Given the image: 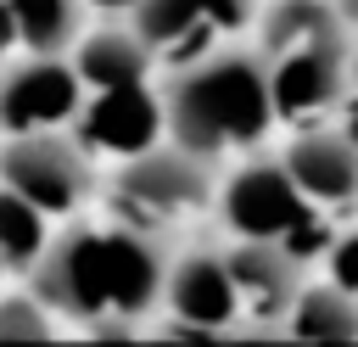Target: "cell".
Returning a JSON list of instances; mask_svg holds the SVG:
<instances>
[{
	"label": "cell",
	"instance_id": "8992f818",
	"mask_svg": "<svg viewBox=\"0 0 358 347\" xmlns=\"http://www.w3.org/2000/svg\"><path fill=\"white\" fill-rule=\"evenodd\" d=\"M224 269L235 285V308H241V336H280V319L291 308V297L308 280V257H296L280 241H257V235H229L224 246Z\"/></svg>",
	"mask_w": 358,
	"mask_h": 347
},
{
	"label": "cell",
	"instance_id": "cb8c5ba5",
	"mask_svg": "<svg viewBox=\"0 0 358 347\" xmlns=\"http://www.w3.org/2000/svg\"><path fill=\"white\" fill-rule=\"evenodd\" d=\"M0 274H6V263H0Z\"/></svg>",
	"mask_w": 358,
	"mask_h": 347
},
{
	"label": "cell",
	"instance_id": "5bb4252c",
	"mask_svg": "<svg viewBox=\"0 0 358 347\" xmlns=\"http://www.w3.org/2000/svg\"><path fill=\"white\" fill-rule=\"evenodd\" d=\"M151 50L134 28H95L84 39H73V73L84 78V90H112V84H140L151 78Z\"/></svg>",
	"mask_w": 358,
	"mask_h": 347
},
{
	"label": "cell",
	"instance_id": "7402d4cb",
	"mask_svg": "<svg viewBox=\"0 0 358 347\" xmlns=\"http://www.w3.org/2000/svg\"><path fill=\"white\" fill-rule=\"evenodd\" d=\"M78 6H95V11H129L134 0H78Z\"/></svg>",
	"mask_w": 358,
	"mask_h": 347
},
{
	"label": "cell",
	"instance_id": "9c48e42d",
	"mask_svg": "<svg viewBox=\"0 0 358 347\" xmlns=\"http://www.w3.org/2000/svg\"><path fill=\"white\" fill-rule=\"evenodd\" d=\"M285 179L296 185V196L319 213H352L358 207V140L347 129H330V123H302L280 157Z\"/></svg>",
	"mask_w": 358,
	"mask_h": 347
},
{
	"label": "cell",
	"instance_id": "d4e9b609",
	"mask_svg": "<svg viewBox=\"0 0 358 347\" xmlns=\"http://www.w3.org/2000/svg\"><path fill=\"white\" fill-rule=\"evenodd\" d=\"M0 62H6V56H0Z\"/></svg>",
	"mask_w": 358,
	"mask_h": 347
},
{
	"label": "cell",
	"instance_id": "d6986e66",
	"mask_svg": "<svg viewBox=\"0 0 358 347\" xmlns=\"http://www.w3.org/2000/svg\"><path fill=\"white\" fill-rule=\"evenodd\" d=\"M324 274H330L341 291H352V297H358V229L330 235V246H324Z\"/></svg>",
	"mask_w": 358,
	"mask_h": 347
},
{
	"label": "cell",
	"instance_id": "8fae6325",
	"mask_svg": "<svg viewBox=\"0 0 358 347\" xmlns=\"http://www.w3.org/2000/svg\"><path fill=\"white\" fill-rule=\"evenodd\" d=\"M78 146L84 151H101V157H134L145 146L162 140V95L140 78V84H112V90H95L84 106H78Z\"/></svg>",
	"mask_w": 358,
	"mask_h": 347
},
{
	"label": "cell",
	"instance_id": "30bf717a",
	"mask_svg": "<svg viewBox=\"0 0 358 347\" xmlns=\"http://www.w3.org/2000/svg\"><path fill=\"white\" fill-rule=\"evenodd\" d=\"M34 269L45 308L84 325H106V229H73L62 241H45Z\"/></svg>",
	"mask_w": 358,
	"mask_h": 347
},
{
	"label": "cell",
	"instance_id": "4fadbf2b",
	"mask_svg": "<svg viewBox=\"0 0 358 347\" xmlns=\"http://www.w3.org/2000/svg\"><path fill=\"white\" fill-rule=\"evenodd\" d=\"M129 28L145 39V50L151 56H162L168 67H179V62H196V56H207L224 34L207 22V11H201V0H134L129 6Z\"/></svg>",
	"mask_w": 358,
	"mask_h": 347
},
{
	"label": "cell",
	"instance_id": "2e32d148",
	"mask_svg": "<svg viewBox=\"0 0 358 347\" xmlns=\"http://www.w3.org/2000/svg\"><path fill=\"white\" fill-rule=\"evenodd\" d=\"M11 22H17V45L28 50H67L78 39L84 6L78 0H6Z\"/></svg>",
	"mask_w": 358,
	"mask_h": 347
},
{
	"label": "cell",
	"instance_id": "7a4b0ae2",
	"mask_svg": "<svg viewBox=\"0 0 358 347\" xmlns=\"http://www.w3.org/2000/svg\"><path fill=\"white\" fill-rule=\"evenodd\" d=\"M218 218H224L229 235L280 241V246H291L296 257L330 246L324 213L296 196V185L285 179V168H280L274 157H252L246 168H235V174L224 179V190H218Z\"/></svg>",
	"mask_w": 358,
	"mask_h": 347
},
{
	"label": "cell",
	"instance_id": "603a6c76",
	"mask_svg": "<svg viewBox=\"0 0 358 347\" xmlns=\"http://www.w3.org/2000/svg\"><path fill=\"white\" fill-rule=\"evenodd\" d=\"M330 6H336V11H341V17L352 22V28H358V0H330Z\"/></svg>",
	"mask_w": 358,
	"mask_h": 347
},
{
	"label": "cell",
	"instance_id": "e0dca14e",
	"mask_svg": "<svg viewBox=\"0 0 358 347\" xmlns=\"http://www.w3.org/2000/svg\"><path fill=\"white\" fill-rule=\"evenodd\" d=\"M45 213L34 201H22L17 190L0 185V263L6 269H34L45 252Z\"/></svg>",
	"mask_w": 358,
	"mask_h": 347
},
{
	"label": "cell",
	"instance_id": "7c38bea8",
	"mask_svg": "<svg viewBox=\"0 0 358 347\" xmlns=\"http://www.w3.org/2000/svg\"><path fill=\"white\" fill-rule=\"evenodd\" d=\"M162 274H168V257L151 229H134V224L106 229V319L129 325L151 313L162 302Z\"/></svg>",
	"mask_w": 358,
	"mask_h": 347
},
{
	"label": "cell",
	"instance_id": "9a60e30c",
	"mask_svg": "<svg viewBox=\"0 0 358 347\" xmlns=\"http://www.w3.org/2000/svg\"><path fill=\"white\" fill-rule=\"evenodd\" d=\"M280 336L291 341H358V297L341 291L330 274L324 280H302V291L291 297Z\"/></svg>",
	"mask_w": 358,
	"mask_h": 347
},
{
	"label": "cell",
	"instance_id": "277c9868",
	"mask_svg": "<svg viewBox=\"0 0 358 347\" xmlns=\"http://www.w3.org/2000/svg\"><path fill=\"white\" fill-rule=\"evenodd\" d=\"M263 56V50H257ZM347 62H352V34H330V39H308L291 50H268V101L274 118L302 129V123H324L330 112H341L347 95Z\"/></svg>",
	"mask_w": 358,
	"mask_h": 347
},
{
	"label": "cell",
	"instance_id": "3957f363",
	"mask_svg": "<svg viewBox=\"0 0 358 347\" xmlns=\"http://www.w3.org/2000/svg\"><path fill=\"white\" fill-rule=\"evenodd\" d=\"M112 201H117V218L134 224V229H162L196 207L213 201V162L173 146V140H157L134 157H123L117 168V185H112Z\"/></svg>",
	"mask_w": 358,
	"mask_h": 347
},
{
	"label": "cell",
	"instance_id": "44dd1931",
	"mask_svg": "<svg viewBox=\"0 0 358 347\" xmlns=\"http://www.w3.org/2000/svg\"><path fill=\"white\" fill-rule=\"evenodd\" d=\"M11 45H17V22H11V6L0 0V56H6Z\"/></svg>",
	"mask_w": 358,
	"mask_h": 347
},
{
	"label": "cell",
	"instance_id": "ffe728a7",
	"mask_svg": "<svg viewBox=\"0 0 358 347\" xmlns=\"http://www.w3.org/2000/svg\"><path fill=\"white\" fill-rule=\"evenodd\" d=\"M341 112L352 118V123H347V134L358 140V39H352V62H347V95H341Z\"/></svg>",
	"mask_w": 358,
	"mask_h": 347
},
{
	"label": "cell",
	"instance_id": "ba28073f",
	"mask_svg": "<svg viewBox=\"0 0 358 347\" xmlns=\"http://www.w3.org/2000/svg\"><path fill=\"white\" fill-rule=\"evenodd\" d=\"M84 106V78L73 73L67 50H34L22 67L0 73V129L6 134H39L67 129Z\"/></svg>",
	"mask_w": 358,
	"mask_h": 347
},
{
	"label": "cell",
	"instance_id": "5b68a950",
	"mask_svg": "<svg viewBox=\"0 0 358 347\" xmlns=\"http://www.w3.org/2000/svg\"><path fill=\"white\" fill-rule=\"evenodd\" d=\"M0 185L17 190L22 201H34L45 218L73 213L90 196V151L78 140H67L62 129L11 134L0 151Z\"/></svg>",
	"mask_w": 358,
	"mask_h": 347
},
{
	"label": "cell",
	"instance_id": "52a82bcc",
	"mask_svg": "<svg viewBox=\"0 0 358 347\" xmlns=\"http://www.w3.org/2000/svg\"><path fill=\"white\" fill-rule=\"evenodd\" d=\"M162 302H168L162 336H179V341H224V336H241L235 285H229L224 252H213V246H196V252H185V257L168 263Z\"/></svg>",
	"mask_w": 358,
	"mask_h": 347
},
{
	"label": "cell",
	"instance_id": "6da1fadb",
	"mask_svg": "<svg viewBox=\"0 0 358 347\" xmlns=\"http://www.w3.org/2000/svg\"><path fill=\"white\" fill-rule=\"evenodd\" d=\"M280 129L268 101V67L257 45H213L196 62H179L162 90V140L218 162L229 151H257Z\"/></svg>",
	"mask_w": 358,
	"mask_h": 347
},
{
	"label": "cell",
	"instance_id": "ac0fdd59",
	"mask_svg": "<svg viewBox=\"0 0 358 347\" xmlns=\"http://www.w3.org/2000/svg\"><path fill=\"white\" fill-rule=\"evenodd\" d=\"M45 336H50V325H45L39 302H22V297L0 302V341H45Z\"/></svg>",
	"mask_w": 358,
	"mask_h": 347
}]
</instances>
